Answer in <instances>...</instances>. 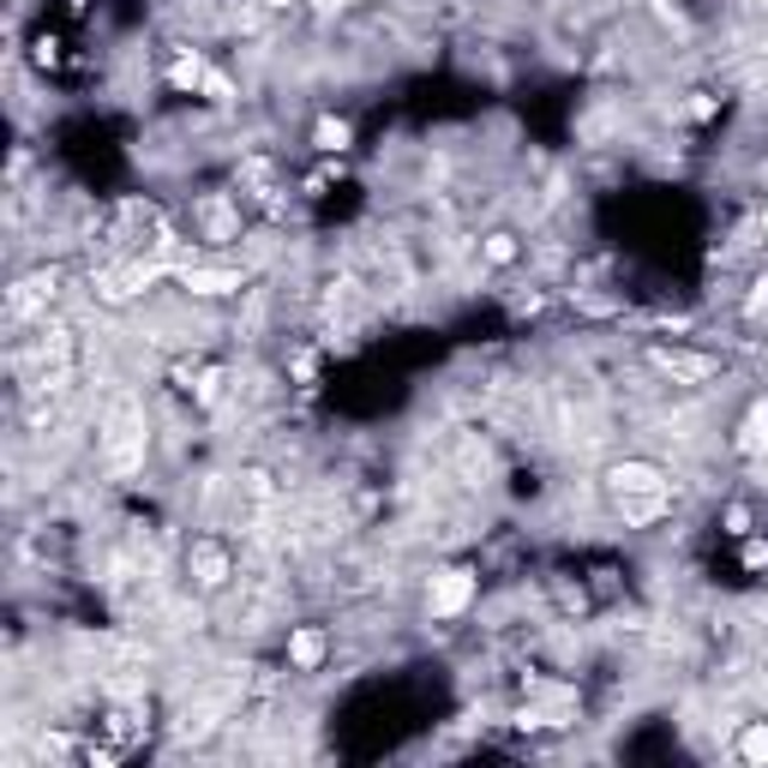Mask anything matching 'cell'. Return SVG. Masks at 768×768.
Listing matches in <instances>:
<instances>
[{"instance_id": "30bf717a", "label": "cell", "mask_w": 768, "mask_h": 768, "mask_svg": "<svg viewBox=\"0 0 768 768\" xmlns=\"http://www.w3.org/2000/svg\"><path fill=\"white\" fill-rule=\"evenodd\" d=\"M763 234H768V210H763Z\"/></svg>"}, {"instance_id": "277c9868", "label": "cell", "mask_w": 768, "mask_h": 768, "mask_svg": "<svg viewBox=\"0 0 768 768\" xmlns=\"http://www.w3.org/2000/svg\"><path fill=\"white\" fill-rule=\"evenodd\" d=\"M325 631H294L289 636V667H301V672H313L318 660H325Z\"/></svg>"}, {"instance_id": "7a4b0ae2", "label": "cell", "mask_w": 768, "mask_h": 768, "mask_svg": "<svg viewBox=\"0 0 768 768\" xmlns=\"http://www.w3.org/2000/svg\"><path fill=\"white\" fill-rule=\"evenodd\" d=\"M475 600V571H439L427 588V607L439 612V619H456V612Z\"/></svg>"}, {"instance_id": "6da1fadb", "label": "cell", "mask_w": 768, "mask_h": 768, "mask_svg": "<svg viewBox=\"0 0 768 768\" xmlns=\"http://www.w3.org/2000/svg\"><path fill=\"white\" fill-rule=\"evenodd\" d=\"M186 571L198 576V588H222L234 576V559H229V547H222V540L198 535L193 547H186Z\"/></svg>"}, {"instance_id": "3957f363", "label": "cell", "mask_w": 768, "mask_h": 768, "mask_svg": "<svg viewBox=\"0 0 768 768\" xmlns=\"http://www.w3.org/2000/svg\"><path fill=\"white\" fill-rule=\"evenodd\" d=\"M739 451H744V456H756V463H768V403H756L751 415H744Z\"/></svg>"}, {"instance_id": "9c48e42d", "label": "cell", "mask_w": 768, "mask_h": 768, "mask_svg": "<svg viewBox=\"0 0 768 768\" xmlns=\"http://www.w3.org/2000/svg\"><path fill=\"white\" fill-rule=\"evenodd\" d=\"M258 7H270V13H282V7H294V0H258Z\"/></svg>"}, {"instance_id": "52a82bcc", "label": "cell", "mask_w": 768, "mask_h": 768, "mask_svg": "<svg viewBox=\"0 0 768 768\" xmlns=\"http://www.w3.org/2000/svg\"><path fill=\"white\" fill-rule=\"evenodd\" d=\"M318 150H349V121H318Z\"/></svg>"}, {"instance_id": "8992f818", "label": "cell", "mask_w": 768, "mask_h": 768, "mask_svg": "<svg viewBox=\"0 0 768 768\" xmlns=\"http://www.w3.org/2000/svg\"><path fill=\"white\" fill-rule=\"evenodd\" d=\"M480 253H487V265H511L516 258V234H487V246H480Z\"/></svg>"}, {"instance_id": "ba28073f", "label": "cell", "mask_w": 768, "mask_h": 768, "mask_svg": "<svg viewBox=\"0 0 768 768\" xmlns=\"http://www.w3.org/2000/svg\"><path fill=\"white\" fill-rule=\"evenodd\" d=\"M739 751H744V756H768V727H751V732L739 739Z\"/></svg>"}, {"instance_id": "5b68a950", "label": "cell", "mask_w": 768, "mask_h": 768, "mask_svg": "<svg viewBox=\"0 0 768 768\" xmlns=\"http://www.w3.org/2000/svg\"><path fill=\"white\" fill-rule=\"evenodd\" d=\"M186 289L193 294H234L241 277H234V270H186Z\"/></svg>"}]
</instances>
